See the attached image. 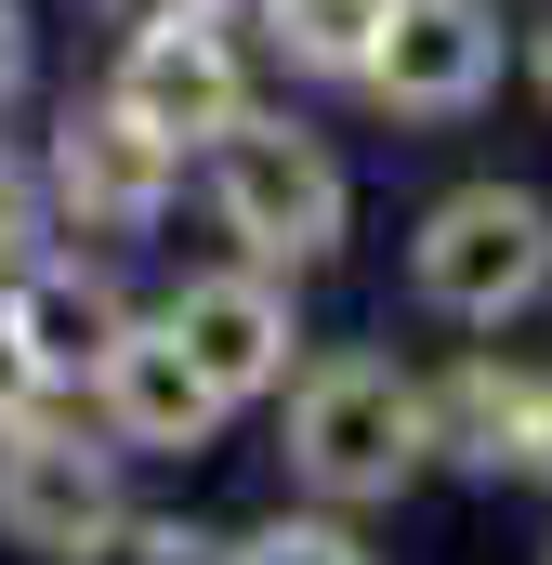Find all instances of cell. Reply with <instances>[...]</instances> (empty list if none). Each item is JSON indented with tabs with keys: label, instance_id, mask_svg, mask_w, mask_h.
Returning <instances> with one entry per match:
<instances>
[{
	"label": "cell",
	"instance_id": "d6986e66",
	"mask_svg": "<svg viewBox=\"0 0 552 565\" xmlns=\"http://www.w3.org/2000/svg\"><path fill=\"white\" fill-rule=\"evenodd\" d=\"M540 93H552V26H540Z\"/></svg>",
	"mask_w": 552,
	"mask_h": 565
},
{
	"label": "cell",
	"instance_id": "e0dca14e",
	"mask_svg": "<svg viewBox=\"0 0 552 565\" xmlns=\"http://www.w3.org/2000/svg\"><path fill=\"white\" fill-rule=\"evenodd\" d=\"M13 79H26V13L0 0V93H13Z\"/></svg>",
	"mask_w": 552,
	"mask_h": 565
},
{
	"label": "cell",
	"instance_id": "ac0fdd59",
	"mask_svg": "<svg viewBox=\"0 0 552 565\" xmlns=\"http://www.w3.org/2000/svg\"><path fill=\"white\" fill-rule=\"evenodd\" d=\"M527 473H552V382H540V422H527Z\"/></svg>",
	"mask_w": 552,
	"mask_h": 565
},
{
	"label": "cell",
	"instance_id": "ba28073f",
	"mask_svg": "<svg viewBox=\"0 0 552 565\" xmlns=\"http://www.w3.org/2000/svg\"><path fill=\"white\" fill-rule=\"evenodd\" d=\"M93 395H106V434H119V447H145V460L211 447V434H224V408H237V395L184 355V329H171V316H158V329H132V342L106 355V382H93Z\"/></svg>",
	"mask_w": 552,
	"mask_h": 565
},
{
	"label": "cell",
	"instance_id": "5b68a950",
	"mask_svg": "<svg viewBox=\"0 0 552 565\" xmlns=\"http://www.w3.org/2000/svg\"><path fill=\"white\" fill-rule=\"evenodd\" d=\"M119 526V447H79L53 422H0V540L13 553H93Z\"/></svg>",
	"mask_w": 552,
	"mask_h": 565
},
{
	"label": "cell",
	"instance_id": "9c48e42d",
	"mask_svg": "<svg viewBox=\"0 0 552 565\" xmlns=\"http://www.w3.org/2000/svg\"><path fill=\"white\" fill-rule=\"evenodd\" d=\"M0 329L40 369V395H53V382H106V355L132 342V302L93 264H26V277H0Z\"/></svg>",
	"mask_w": 552,
	"mask_h": 565
},
{
	"label": "cell",
	"instance_id": "6da1fadb",
	"mask_svg": "<svg viewBox=\"0 0 552 565\" xmlns=\"http://www.w3.org/2000/svg\"><path fill=\"white\" fill-rule=\"evenodd\" d=\"M421 460H434V395L395 355H329L289 395V473L316 500H395Z\"/></svg>",
	"mask_w": 552,
	"mask_h": 565
},
{
	"label": "cell",
	"instance_id": "52a82bcc",
	"mask_svg": "<svg viewBox=\"0 0 552 565\" xmlns=\"http://www.w3.org/2000/svg\"><path fill=\"white\" fill-rule=\"evenodd\" d=\"M119 106H132L158 145H224L237 119H251V66H237L224 13H184V26L119 40Z\"/></svg>",
	"mask_w": 552,
	"mask_h": 565
},
{
	"label": "cell",
	"instance_id": "2e32d148",
	"mask_svg": "<svg viewBox=\"0 0 552 565\" xmlns=\"http://www.w3.org/2000/svg\"><path fill=\"white\" fill-rule=\"evenodd\" d=\"M184 13H224V0H106V26L145 40V26H184Z\"/></svg>",
	"mask_w": 552,
	"mask_h": 565
},
{
	"label": "cell",
	"instance_id": "8fae6325",
	"mask_svg": "<svg viewBox=\"0 0 552 565\" xmlns=\"http://www.w3.org/2000/svg\"><path fill=\"white\" fill-rule=\"evenodd\" d=\"M527 422H540V382H527V369H487V355L434 395V447H447V460H474V473L527 460Z\"/></svg>",
	"mask_w": 552,
	"mask_h": 565
},
{
	"label": "cell",
	"instance_id": "9a60e30c",
	"mask_svg": "<svg viewBox=\"0 0 552 565\" xmlns=\"http://www.w3.org/2000/svg\"><path fill=\"white\" fill-rule=\"evenodd\" d=\"M237 565H369V553H355L342 526H316V513H302V526H264V540H251Z\"/></svg>",
	"mask_w": 552,
	"mask_h": 565
},
{
	"label": "cell",
	"instance_id": "5bb4252c",
	"mask_svg": "<svg viewBox=\"0 0 552 565\" xmlns=\"http://www.w3.org/2000/svg\"><path fill=\"white\" fill-rule=\"evenodd\" d=\"M40 198H53V184H40L26 158H0V277H26V264H40Z\"/></svg>",
	"mask_w": 552,
	"mask_h": 565
},
{
	"label": "cell",
	"instance_id": "7a4b0ae2",
	"mask_svg": "<svg viewBox=\"0 0 552 565\" xmlns=\"http://www.w3.org/2000/svg\"><path fill=\"white\" fill-rule=\"evenodd\" d=\"M408 289L434 316H460V329L527 316L552 289V211L527 184H460V198H434L421 237H408Z\"/></svg>",
	"mask_w": 552,
	"mask_h": 565
},
{
	"label": "cell",
	"instance_id": "7c38bea8",
	"mask_svg": "<svg viewBox=\"0 0 552 565\" xmlns=\"http://www.w3.org/2000/svg\"><path fill=\"white\" fill-rule=\"evenodd\" d=\"M382 26H395V0H264V40L302 79H369Z\"/></svg>",
	"mask_w": 552,
	"mask_h": 565
},
{
	"label": "cell",
	"instance_id": "8992f818",
	"mask_svg": "<svg viewBox=\"0 0 552 565\" xmlns=\"http://www.w3.org/2000/svg\"><path fill=\"white\" fill-rule=\"evenodd\" d=\"M500 93V0H395L369 53V106L395 119H474Z\"/></svg>",
	"mask_w": 552,
	"mask_h": 565
},
{
	"label": "cell",
	"instance_id": "3957f363",
	"mask_svg": "<svg viewBox=\"0 0 552 565\" xmlns=\"http://www.w3.org/2000/svg\"><path fill=\"white\" fill-rule=\"evenodd\" d=\"M211 198H224V237L251 250V264H329L342 250V224H355V198H342V158L316 132H289V119H237V132L211 145Z\"/></svg>",
	"mask_w": 552,
	"mask_h": 565
},
{
	"label": "cell",
	"instance_id": "277c9868",
	"mask_svg": "<svg viewBox=\"0 0 552 565\" xmlns=\"http://www.w3.org/2000/svg\"><path fill=\"white\" fill-rule=\"evenodd\" d=\"M171 158H184V145H158L132 106L106 93V106H66V119H53L40 184H53V211H66L79 237H145V224L171 211Z\"/></svg>",
	"mask_w": 552,
	"mask_h": 565
},
{
	"label": "cell",
	"instance_id": "30bf717a",
	"mask_svg": "<svg viewBox=\"0 0 552 565\" xmlns=\"http://www.w3.org/2000/svg\"><path fill=\"white\" fill-rule=\"evenodd\" d=\"M171 329H184V355L224 382V395H264L289 382V289L251 264V277H184L171 289Z\"/></svg>",
	"mask_w": 552,
	"mask_h": 565
},
{
	"label": "cell",
	"instance_id": "4fadbf2b",
	"mask_svg": "<svg viewBox=\"0 0 552 565\" xmlns=\"http://www.w3.org/2000/svg\"><path fill=\"white\" fill-rule=\"evenodd\" d=\"M79 565H224V540H198V526H132V513H119Z\"/></svg>",
	"mask_w": 552,
	"mask_h": 565
}]
</instances>
